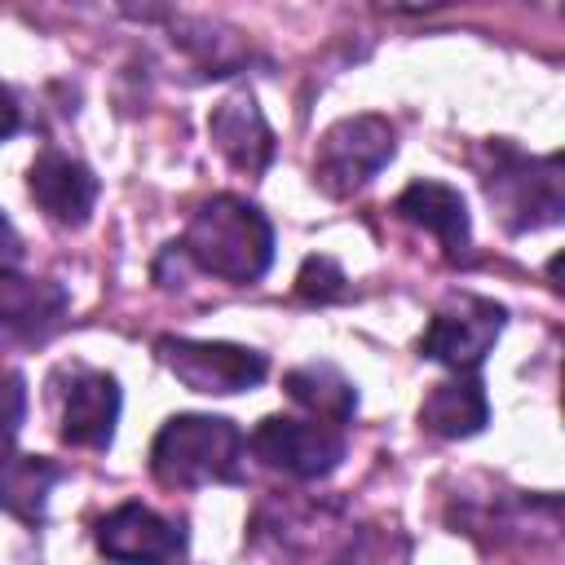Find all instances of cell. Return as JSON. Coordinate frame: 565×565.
<instances>
[{
  "label": "cell",
  "mask_w": 565,
  "mask_h": 565,
  "mask_svg": "<svg viewBox=\"0 0 565 565\" xmlns=\"http://www.w3.org/2000/svg\"><path fill=\"white\" fill-rule=\"evenodd\" d=\"M177 252L194 269L243 287L265 278V269L274 265V225L256 203L238 194H212L207 203L194 207Z\"/></svg>",
  "instance_id": "obj_1"
},
{
  "label": "cell",
  "mask_w": 565,
  "mask_h": 565,
  "mask_svg": "<svg viewBox=\"0 0 565 565\" xmlns=\"http://www.w3.org/2000/svg\"><path fill=\"white\" fill-rule=\"evenodd\" d=\"M247 437L225 415H172L150 441V477L168 490L243 486Z\"/></svg>",
  "instance_id": "obj_2"
},
{
  "label": "cell",
  "mask_w": 565,
  "mask_h": 565,
  "mask_svg": "<svg viewBox=\"0 0 565 565\" xmlns=\"http://www.w3.org/2000/svg\"><path fill=\"white\" fill-rule=\"evenodd\" d=\"M486 194L499 212V221L512 234L525 230H543L561 221V159H530L512 146H494V168L486 177Z\"/></svg>",
  "instance_id": "obj_3"
},
{
  "label": "cell",
  "mask_w": 565,
  "mask_h": 565,
  "mask_svg": "<svg viewBox=\"0 0 565 565\" xmlns=\"http://www.w3.org/2000/svg\"><path fill=\"white\" fill-rule=\"evenodd\" d=\"M393 150H397V132L384 115H349L322 132L313 150V181L322 185V194L349 199L371 177H380Z\"/></svg>",
  "instance_id": "obj_4"
},
{
  "label": "cell",
  "mask_w": 565,
  "mask_h": 565,
  "mask_svg": "<svg viewBox=\"0 0 565 565\" xmlns=\"http://www.w3.org/2000/svg\"><path fill=\"white\" fill-rule=\"evenodd\" d=\"M159 362L190 388V393H243L256 388L269 375V358L230 344V340H190V335H159L154 340Z\"/></svg>",
  "instance_id": "obj_5"
},
{
  "label": "cell",
  "mask_w": 565,
  "mask_h": 565,
  "mask_svg": "<svg viewBox=\"0 0 565 565\" xmlns=\"http://www.w3.org/2000/svg\"><path fill=\"white\" fill-rule=\"evenodd\" d=\"M53 397H57V437L79 450H106L119 424V380L110 371L71 362L53 375Z\"/></svg>",
  "instance_id": "obj_6"
},
{
  "label": "cell",
  "mask_w": 565,
  "mask_h": 565,
  "mask_svg": "<svg viewBox=\"0 0 565 565\" xmlns=\"http://www.w3.org/2000/svg\"><path fill=\"white\" fill-rule=\"evenodd\" d=\"M247 446L265 468L287 472L296 481H318V477L335 472L344 459V433L335 424L291 419V415H265L252 428Z\"/></svg>",
  "instance_id": "obj_7"
},
{
  "label": "cell",
  "mask_w": 565,
  "mask_h": 565,
  "mask_svg": "<svg viewBox=\"0 0 565 565\" xmlns=\"http://www.w3.org/2000/svg\"><path fill=\"white\" fill-rule=\"evenodd\" d=\"M503 318H508L503 305H494L486 296H455L450 305H441L428 318V327L419 335V353L450 371H477L481 358L494 349Z\"/></svg>",
  "instance_id": "obj_8"
},
{
  "label": "cell",
  "mask_w": 565,
  "mask_h": 565,
  "mask_svg": "<svg viewBox=\"0 0 565 565\" xmlns=\"http://www.w3.org/2000/svg\"><path fill=\"white\" fill-rule=\"evenodd\" d=\"M97 552L115 565H177L190 547V534H185V521H172V516H159L154 508L146 503H119L110 508L97 530Z\"/></svg>",
  "instance_id": "obj_9"
},
{
  "label": "cell",
  "mask_w": 565,
  "mask_h": 565,
  "mask_svg": "<svg viewBox=\"0 0 565 565\" xmlns=\"http://www.w3.org/2000/svg\"><path fill=\"white\" fill-rule=\"evenodd\" d=\"M26 190L35 199V207L53 221V225H66V230H79L88 225L93 207H97V194H102V181L93 177V168L66 150H40L31 172H26Z\"/></svg>",
  "instance_id": "obj_10"
},
{
  "label": "cell",
  "mask_w": 565,
  "mask_h": 565,
  "mask_svg": "<svg viewBox=\"0 0 565 565\" xmlns=\"http://www.w3.org/2000/svg\"><path fill=\"white\" fill-rule=\"evenodd\" d=\"M393 212L397 221L415 225V230H428L446 260H468L472 252V221H468V203L455 185L446 181H411L397 199H393Z\"/></svg>",
  "instance_id": "obj_11"
},
{
  "label": "cell",
  "mask_w": 565,
  "mask_h": 565,
  "mask_svg": "<svg viewBox=\"0 0 565 565\" xmlns=\"http://www.w3.org/2000/svg\"><path fill=\"white\" fill-rule=\"evenodd\" d=\"M66 291L49 278L0 274V340H49L66 318Z\"/></svg>",
  "instance_id": "obj_12"
},
{
  "label": "cell",
  "mask_w": 565,
  "mask_h": 565,
  "mask_svg": "<svg viewBox=\"0 0 565 565\" xmlns=\"http://www.w3.org/2000/svg\"><path fill=\"white\" fill-rule=\"evenodd\" d=\"M207 132L216 141V150L238 168V172H265L269 159H274V132L256 106L252 93H234L225 102L212 106V119H207Z\"/></svg>",
  "instance_id": "obj_13"
},
{
  "label": "cell",
  "mask_w": 565,
  "mask_h": 565,
  "mask_svg": "<svg viewBox=\"0 0 565 565\" xmlns=\"http://www.w3.org/2000/svg\"><path fill=\"white\" fill-rule=\"evenodd\" d=\"M490 419V397L477 380V371H455L450 380L433 384L419 402V424L433 433V437H472L481 433Z\"/></svg>",
  "instance_id": "obj_14"
},
{
  "label": "cell",
  "mask_w": 565,
  "mask_h": 565,
  "mask_svg": "<svg viewBox=\"0 0 565 565\" xmlns=\"http://www.w3.org/2000/svg\"><path fill=\"white\" fill-rule=\"evenodd\" d=\"M66 477L62 463L44 459V455H4L0 459V508L9 516H18L22 525H44L49 516V494L53 486Z\"/></svg>",
  "instance_id": "obj_15"
},
{
  "label": "cell",
  "mask_w": 565,
  "mask_h": 565,
  "mask_svg": "<svg viewBox=\"0 0 565 565\" xmlns=\"http://www.w3.org/2000/svg\"><path fill=\"white\" fill-rule=\"evenodd\" d=\"M282 393L322 424H349L358 415V384L331 362H305L282 375Z\"/></svg>",
  "instance_id": "obj_16"
},
{
  "label": "cell",
  "mask_w": 565,
  "mask_h": 565,
  "mask_svg": "<svg viewBox=\"0 0 565 565\" xmlns=\"http://www.w3.org/2000/svg\"><path fill=\"white\" fill-rule=\"evenodd\" d=\"M296 296L309 300V305H327V300H340L344 296V274L331 256H309L300 265V278H296Z\"/></svg>",
  "instance_id": "obj_17"
},
{
  "label": "cell",
  "mask_w": 565,
  "mask_h": 565,
  "mask_svg": "<svg viewBox=\"0 0 565 565\" xmlns=\"http://www.w3.org/2000/svg\"><path fill=\"white\" fill-rule=\"evenodd\" d=\"M26 419V380L18 371H0V459L13 450Z\"/></svg>",
  "instance_id": "obj_18"
},
{
  "label": "cell",
  "mask_w": 565,
  "mask_h": 565,
  "mask_svg": "<svg viewBox=\"0 0 565 565\" xmlns=\"http://www.w3.org/2000/svg\"><path fill=\"white\" fill-rule=\"evenodd\" d=\"M22 265V234L13 230V221L0 212V274H13Z\"/></svg>",
  "instance_id": "obj_19"
},
{
  "label": "cell",
  "mask_w": 565,
  "mask_h": 565,
  "mask_svg": "<svg viewBox=\"0 0 565 565\" xmlns=\"http://www.w3.org/2000/svg\"><path fill=\"white\" fill-rule=\"evenodd\" d=\"M18 128H22V106H18L13 88H9V84H0V141H9Z\"/></svg>",
  "instance_id": "obj_20"
}]
</instances>
